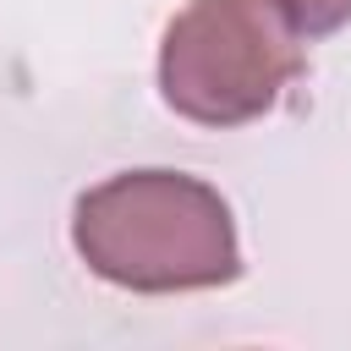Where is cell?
<instances>
[{"mask_svg":"<svg viewBox=\"0 0 351 351\" xmlns=\"http://www.w3.org/2000/svg\"><path fill=\"white\" fill-rule=\"evenodd\" d=\"M71 241L121 291H208L241 274L236 219L214 186L181 170H126L77 197Z\"/></svg>","mask_w":351,"mask_h":351,"instance_id":"6da1fadb","label":"cell"},{"mask_svg":"<svg viewBox=\"0 0 351 351\" xmlns=\"http://www.w3.org/2000/svg\"><path fill=\"white\" fill-rule=\"evenodd\" d=\"M302 71L296 33L263 0H192L159 44V93L197 126H247Z\"/></svg>","mask_w":351,"mask_h":351,"instance_id":"7a4b0ae2","label":"cell"},{"mask_svg":"<svg viewBox=\"0 0 351 351\" xmlns=\"http://www.w3.org/2000/svg\"><path fill=\"white\" fill-rule=\"evenodd\" d=\"M296 38H324L351 22V0H269Z\"/></svg>","mask_w":351,"mask_h":351,"instance_id":"3957f363","label":"cell"}]
</instances>
